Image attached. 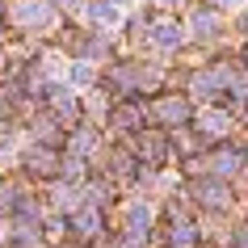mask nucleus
Segmentation results:
<instances>
[{
	"label": "nucleus",
	"mask_w": 248,
	"mask_h": 248,
	"mask_svg": "<svg viewBox=\"0 0 248 248\" xmlns=\"http://www.w3.org/2000/svg\"><path fill=\"white\" fill-rule=\"evenodd\" d=\"M13 21H17V26H51L55 9L46 4V0H26V4H17V9H13Z\"/></svg>",
	"instance_id": "nucleus-1"
},
{
	"label": "nucleus",
	"mask_w": 248,
	"mask_h": 248,
	"mask_svg": "<svg viewBox=\"0 0 248 248\" xmlns=\"http://www.w3.org/2000/svg\"><path fill=\"white\" fill-rule=\"evenodd\" d=\"M152 42L164 46V51H172V46H181V30L172 26V21H160V26H152Z\"/></svg>",
	"instance_id": "nucleus-2"
},
{
	"label": "nucleus",
	"mask_w": 248,
	"mask_h": 248,
	"mask_svg": "<svg viewBox=\"0 0 248 248\" xmlns=\"http://www.w3.org/2000/svg\"><path fill=\"white\" fill-rule=\"evenodd\" d=\"M126 223H131V232H135V235H143L147 227H152V210H147L143 202H135V206L126 210Z\"/></svg>",
	"instance_id": "nucleus-3"
},
{
	"label": "nucleus",
	"mask_w": 248,
	"mask_h": 248,
	"mask_svg": "<svg viewBox=\"0 0 248 248\" xmlns=\"http://www.w3.org/2000/svg\"><path fill=\"white\" fill-rule=\"evenodd\" d=\"M194 30L202 34V38H210V34H219V17L206 13V9H198V13H194Z\"/></svg>",
	"instance_id": "nucleus-4"
},
{
	"label": "nucleus",
	"mask_w": 248,
	"mask_h": 248,
	"mask_svg": "<svg viewBox=\"0 0 248 248\" xmlns=\"http://www.w3.org/2000/svg\"><path fill=\"white\" fill-rule=\"evenodd\" d=\"M93 21H101V26H114V21H118V9L109 4V0H101V4H93Z\"/></svg>",
	"instance_id": "nucleus-5"
},
{
	"label": "nucleus",
	"mask_w": 248,
	"mask_h": 248,
	"mask_svg": "<svg viewBox=\"0 0 248 248\" xmlns=\"http://www.w3.org/2000/svg\"><path fill=\"white\" fill-rule=\"evenodd\" d=\"M76 227L84 235H93V232H97V210H80V215H76Z\"/></svg>",
	"instance_id": "nucleus-6"
},
{
	"label": "nucleus",
	"mask_w": 248,
	"mask_h": 248,
	"mask_svg": "<svg viewBox=\"0 0 248 248\" xmlns=\"http://www.w3.org/2000/svg\"><path fill=\"white\" fill-rule=\"evenodd\" d=\"M93 80V67L84 63V59H80V63H72V84H89Z\"/></svg>",
	"instance_id": "nucleus-7"
},
{
	"label": "nucleus",
	"mask_w": 248,
	"mask_h": 248,
	"mask_svg": "<svg viewBox=\"0 0 248 248\" xmlns=\"http://www.w3.org/2000/svg\"><path fill=\"white\" fill-rule=\"evenodd\" d=\"M172 240H177V244H189V240H194V227H189V223H177V227H172Z\"/></svg>",
	"instance_id": "nucleus-8"
},
{
	"label": "nucleus",
	"mask_w": 248,
	"mask_h": 248,
	"mask_svg": "<svg viewBox=\"0 0 248 248\" xmlns=\"http://www.w3.org/2000/svg\"><path fill=\"white\" fill-rule=\"evenodd\" d=\"M202 126H206L210 135H223V126H227V118H223V114H215V118H206Z\"/></svg>",
	"instance_id": "nucleus-9"
},
{
	"label": "nucleus",
	"mask_w": 248,
	"mask_h": 248,
	"mask_svg": "<svg viewBox=\"0 0 248 248\" xmlns=\"http://www.w3.org/2000/svg\"><path fill=\"white\" fill-rule=\"evenodd\" d=\"M109 4H114V9H118V4H131V0H109Z\"/></svg>",
	"instance_id": "nucleus-10"
},
{
	"label": "nucleus",
	"mask_w": 248,
	"mask_h": 248,
	"mask_svg": "<svg viewBox=\"0 0 248 248\" xmlns=\"http://www.w3.org/2000/svg\"><path fill=\"white\" fill-rule=\"evenodd\" d=\"M219 4H240V0H219Z\"/></svg>",
	"instance_id": "nucleus-11"
},
{
	"label": "nucleus",
	"mask_w": 248,
	"mask_h": 248,
	"mask_svg": "<svg viewBox=\"0 0 248 248\" xmlns=\"http://www.w3.org/2000/svg\"><path fill=\"white\" fill-rule=\"evenodd\" d=\"M63 4H80V0H63Z\"/></svg>",
	"instance_id": "nucleus-12"
}]
</instances>
